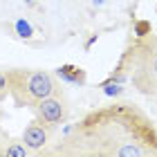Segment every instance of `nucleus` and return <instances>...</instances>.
Returning a JSON list of instances; mask_svg holds the SVG:
<instances>
[{
    "instance_id": "nucleus-1",
    "label": "nucleus",
    "mask_w": 157,
    "mask_h": 157,
    "mask_svg": "<svg viewBox=\"0 0 157 157\" xmlns=\"http://www.w3.org/2000/svg\"><path fill=\"white\" fill-rule=\"evenodd\" d=\"M54 155L65 157H157V124L132 101L90 110L61 135Z\"/></svg>"
},
{
    "instance_id": "nucleus-2",
    "label": "nucleus",
    "mask_w": 157,
    "mask_h": 157,
    "mask_svg": "<svg viewBox=\"0 0 157 157\" xmlns=\"http://www.w3.org/2000/svg\"><path fill=\"white\" fill-rule=\"evenodd\" d=\"M105 81L126 83L130 81L132 88L148 99H157V34L141 36L128 45L121 54L119 63Z\"/></svg>"
},
{
    "instance_id": "nucleus-3",
    "label": "nucleus",
    "mask_w": 157,
    "mask_h": 157,
    "mask_svg": "<svg viewBox=\"0 0 157 157\" xmlns=\"http://www.w3.org/2000/svg\"><path fill=\"white\" fill-rule=\"evenodd\" d=\"M5 76H7V85H9V97L16 108L34 110L43 99L63 92L59 76L49 74L45 70L11 67L5 72Z\"/></svg>"
},
{
    "instance_id": "nucleus-4",
    "label": "nucleus",
    "mask_w": 157,
    "mask_h": 157,
    "mask_svg": "<svg viewBox=\"0 0 157 157\" xmlns=\"http://www.w3.org/2000/svg\"><path fill=\"white\" fill-rule=\"evenodd\" d=\"M34 115H36V119L43 121L49 130L59 128L70 115V105H67L65 94L61 92V94H52V97L43 99L36 108H34Z\"/></svg>"
},
{
    "instance_id": "nucleus-5",
    "label": "nucleus",
    "mask_w": 157,
    "mask_h": 157,
    "mask_svg": "<svg viewBox=\"0 0 157 157\" xmlns=\"http://www.w3.org/2000/svg\"><path fill=\"white\" fill-rule=\"evenodd\" d=\"M49 135H52V130H49L43 121H38L36 117H34L29 124L25 126L20 141H23L32 153H40V151H45V146L49 144Z\"/></svg>"
},
{
    "instance_id": "nucleus-6",
    "label": "nucleus",
    "mask_w": 157,
    "mask_h": 157,
    "mask_svg": "<svg viewBox=\"0 0 157 157\" xmlns=\"http://www.w3.org/2000/svg\"><path fill=\"white\" fill-rule=\"evenodd\" d=\"M54 74L59 76V81L70 83V85H85V81H88V72H85L83 67H78V65H70V63L56 67Z\"/></svg>"
},
{
    "instance_id": "nucleus-7",
    "label": "nucleus",
    "mask_w": 157,
    "mask_h": 157,
    "mask_svg": "<svg viewBox=\"0 0 157 157\" xmlns=\"http://www.w3.org/2000/svg\"><path fill=\"white\" fill-rule=\"evenodd\" d=\"M99 88H101V92L108 99H119V97H124L126 94V88H124V83H112V81H103V83H99Z\"/></svg>"
},
{
    "instance_id": "nucleus-8",
    "label": "nucleus",
    "mask_w": 157,
    "mask_h": 157,
    "mask_svg": "<svg viewBox=\"0 0 157 157\" xmlns=\"http://www.w3.org/2000/svg\"><path fill=\"white\" fill-rule=\"evenodd\" d=\"M13 32H16V36L23 38V40H29L34 36V27H32L29 20H25V18H18L16 23H13Z\"/></svg>"
},
{
    "instance_id": "nucleus-9",
    "label": "nucleus",
    "mask_w": 157,
    "mask_h": 157,
    "mask_svg": "<svg viewBox=\"0 0 157 157\" xmlns=\"http://www.w3.org/2000/svg\"><path fill=\"white\" fill-rule=\"evenodd\" d=\"M153 32V25H151V20H146V18H139V20H135L132 23V34L137 38L141 36H148V34Z\"/></svg>"
},
{
    "instance_id": "nucleus-10",
    "label": "nucleus",
    "mask_w": 157,
    "mask_h": 157,
    "mask_svg": "<svg viewBox=\"0 0 157 157\" xmlns=\"http://www.w3.org/2000/svg\"><path fill=\"white\" fill-rule=\"evenodd\" d=\"M7 97H9V85H7V76H5V72H0V103H2Z\"/></svg>"
},
{
    "instance_id": "nucleus-11",
    "label": "nucleus",
    "mask_w": 157,
    "mask_h": 157,
    "mask_svg": "<svg viewBox=\"0 0 157 157\" xmlns=\"http://www.w3.org/2000/svg\"><path fill=\"white\" fill-rule=\"evenodd\" d=\"M97 38H99L97 34H92V36L88 38V43H85V45H83V49H85V52H90V47H92V45H94V43H97Z\"/></svg>"
},
{
    "instance_id": "nucleus-12",
    "label": "nucleus",
    "mask_w": 157,
    "mask_h": 157,
    "mask_svg": "<svg viewBox=\"0 0 157 157\" xmlns=\"http://www.w3.org/2000/svg\"><path fill=\"white\" fill-rule=\"evenodd\" d=\"M105 2H108V0H92V7H97V9H99V7H103Z\"/></svg>"
}]
</instances>
